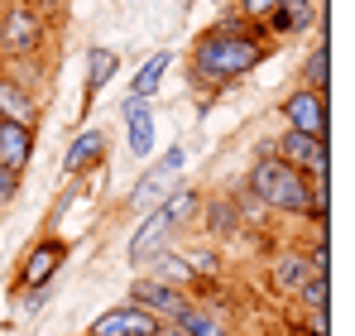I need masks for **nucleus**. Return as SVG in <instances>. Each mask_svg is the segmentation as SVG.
<instances>
[{
	"label": "nucleus",
	"mask_w": 355,
	"mask_h": 336,
	"mask_svg": "<svg viewBox=\"0 0 355 336\" xmlns=\"http://www.w3.org/2000/svg\"><path fill=\"white\" fill-rule=\"evenodd\" d=\"M317 24V0H279L269 15H264V34L269 39H293L302 29Z\"/></svg>",
	"instance_id": "14"
},
{
	"label": "nucleus",
	"mask_w": 355,
	"mask_h": 336,
	"mask_svg": "<svg viewBox=\"0 0 355 336\" xmlns=\"http://www.w3.org/2000/svg\"><path fill=\"white\" fill-rule=\"evenodd\" d=\"M154 336H182V327H178V322H159V332Z\"/></svg>",
	"instance_id": "30"
},
{
	"label": "nucleus",
	"mask_w": 355,
	"mask_h": 336,
	"mask_svg": "<svg viewBox=\"0 0 355 336\" xmlns=\"http://www.w3.org/2000/svg\"><path fill=\"white\" fill-rule=\"evenodd\" d=\"M187 288H173V283L154 279V274H144V279H135V288H130V303H139L144 312H154L159 322H173L178 312L187 308Z\"/></svg>",
	"instance_id": "7"
},
{
	"label": "nucleus",
	"mask_w": 355,
	"mask_h": 336,
	"mask_svg": "<svg viewBox=\"0 0 355 336\" xmlns=\"http://www.w3.org/2000/svg\"><path fill=\"white\" fill-rule=\"evenodd\" d=\"M154 332H159V317L144 312L139 303H120L111 312H101L92 327V336H154Z\"/></svg>",
	"instance_id": "13"
},
{
	"label": "nucleus",
	"mask_w": 355,
	"mask_h": 336,
	"mask_svg": "<svg viewBox=\"0 0 355 336\" xmlns=\"http://www.w3.org/2000/svg\"><path fill=\"white\" fill-rule=\"evenodd\" d=\"M274 5H279V0H236V10H240V15H250V19H264Z\"/></svg>",
	"instance_id": "29"
},
{
	"label": "nucleus",
	"mask_w": 355,
	"mask_h": 336,
	"mask_svg": "<svg viewBox=\"0 0 355 336\" xmlns=\"http://www.w3.org/2000/svg\"><path fill=\"white\" fill-rule=\"evenodd\" d=\"M44 308V288H19V303H15V317H24V312H39Z\"/></svg>",
	"instance_id": "27"
},
{
	"label": "nucleus",
	"mask_w": 355,
	"mask_h": 336,
	"mask_svg": "<svg viewBox=\"0 0 355 336\" xmlns=\"http://www.w3.org/2000/svg\"><path fill=\"white\" fill-rule=\"evenodd\" d=\"M182 164H187V149H182V144H173L164 159H154V168H149V173L139 178V187L130 192V207H135V212H154V207H159V202L178 187Z\"/></svg>",
	"instance_id": "5"
},
{
	"label": "nucleus",
	"mask_w": 355,
	"mask_h": 336,
	"mask_svg": "<svg viewBox=\"0 0 355 336\" xmlns=\"http://www.w3.org/2000/svg\"><path fill=\"white\" fill-rule=\"evenodd\" d=\"M269 58V34H264V19H250V15H231L211 29L197 34L192 53H187V72L202 92H221L240 82L245 72H254L259 62Z\"/></svg>",
	"instance_id": "1"
},
{
	"label": "nucleus",
	"mask_w": 355,
	"mask_h": 336,
	"mask_svg": "<svg viewBox=\"0 0 355 336\" xmlns=\"http://www.w3.org/2000/svg\"><path fill=\"white\" fill-rule=\"evenodd\" d=\"M231 202H236L240 230H245V226H250V230H254V226H259V230H264V221H269V207H264V202H259V197H254V192H250V187H245V192H236V197H231Z\"/></svg>",
	"instance_id": "23"
},
{
	"label": "nucleus",
	"mask_w": 355,
	"mask_h": 336,
	"mask_svg": "<svg viewBox=\"0 0 355 336\" xmlns=\"http://www.w3.org/2000/svg\"><path fill=\"white\" fill-rule=\"evenodd\" d=\"M168 62L173 53H154L139 72H135V82H130V96H154L159 92V82H164V72H168Z\"/></svg>",
	"instance_id": "21"
},
{
	"label": "nucleus",
	"mask_w": 355,
	"mask_h": 336,
	"mask_svg": "<svg viewBox=\"0 0 355 336\" xmlns=\"http://www.w3.org/2000/svg\"><path fill=\"white\" fill-rule=\"evenodd\" d=\"M106 154H111V135L101 125H87L72 144H67V159H62V173L67 178H87L96 168H106Z\"/></svg>",
	"instance_id": "8"
},
{
	"label": "nucleus",
	"mask_w": 355,
	"mask_h": 336,
	"mask_svg": "<svg viewBox=\"0 0 355 336\" xmlns=\"http://www.w3.org/2000/svg\"><path fill=\"white\" fill-rule=\"evenodd\" d=\"M29 159H34V130L29 125H15V120H0V168L24 173Z\"/></svg>",
	"instance_id": "16"
},
{
	"label": "nucleus",
	"mask_w": 355,
	"mask_h": 336,
	"mask_svg": "<svg viewBox=\"0 0 355 336\" xmlns=\"http://www.w3.org/2000/svg\"><path fill=\"white\" fill-rule=\"evenodd\" d=\"M284 120H288V130H302V135L327 140V96H322V92L297 87L293 96L284 101Z\"/></svg>",
	"instance_id": "11"
},
{
	"label": "nucleus",
	"mask_w": 355,
	"mask_h": 336,
	"mask_svg": "<svg viewBox=\"0 0 355 336\" xmlns=\"http://www.w3.org/2000/svg\"><path fill=\"white\" fill-rule=\"evenodd\" d=\"M197 202H202V197H197L192 187H173L154 212H144V226L130 235V250H125V255H130L135 264H144V260H154L159 250H168L178 226L197 221Z\"/></svg>",
	"instance_id": "2"
},
{
	"label": "nucleus",
	"mask_w": 355,
	"mask_h": 336,
	"mask_svg": "<svg viewBox=\"0 0 355 336\" xmlns=\"http://www.w3.org/2000/svg\"><path fill=\"white\" fill-rule=\"evenodd\" d=\"M15 197H19V173L0 168V207H5V202H15Z\"/></svg>",
	"instance_id": "28"
},
{
	"label": "nucleus",
	"mask_w": 355,
	"mask_h": 336,
	"mask_svg": "<svg viewBox=\"0 0 355 336\" xmlns=\"http://www.w3.org/2000/svg\"><path fill=\"white\" fill-rule=\"evenodd\" d=\"M116 67H120L116 49H92V53H87V106H92V96L116 77Z\"/></svg>",
	"instance_id": "20"
},
{
	"label": "nucleus",
	"mask_w": 355,
	"mask_h": 336,
	"mask_svg": "<svg viewBox=\"0 0 355 336\" xmlns=\"http://www.w3.org/2000/svg\"><path fill=\"white\" fill-rule=\"evenodd\" d=\"M0 120H15V125H39V101L34 92L19 82V77H0Z\"/></svg>",
	"instance_id": "15"
},
{
	"label": "nucleus",
	"mask_w": 355,
	"mask_h": 336,
	"mask_svg": "<svg viewBox=\"0 0 355 336\" xmlns=\"http://www.w3.org/2000/svg\"><path fill=\"white\" fill-rule=\"evenodd\" d=\"M154 279L173 283V288H187V293H197V288H202V279L192 274V264H187V255H182V250H159V255H154Z\"/></svg>",
	"instance_id": "18"
},
{
	"label": "nucleus",
	"mask_w": 355,
	"mask_h": 336,
	"mask_svg": "<svg viewBox=\"0 0 355 336\" xmlns=\"http://www.w3.org/2000/svg\"><path fill=\"white\" fill-rule=\"evenodd\" d=\"M173 322L182 327V336H236L231 312H226L216 298H207V303H192V298H187V308L178 312Z\"/></svg>",
	"instance_id": "10"
},
{
	"label": "nucleus",
	"mask_w": 355,
	"mask_h": 336,
	"mask_svg": "<svg viewBox=\"0 0 355 336\" xmlns=\"http://www.w3.org/2000/svg\"><path fill=\"white\" fill-rule=\"evenodd\" d=\"M269 212H284V217H307V192H312V183H307V173L293 164H284L279 154H264L259 164L250 168V183H245Z\"/></svg>",
	"instance_id": "3"
},
{
	"label": "nucleus",
	"mask_w": 355,
	"mask_h": 336,
	"mask_svg": "<svg viewBox=\"0 0 355 336\" xmlns=\"http://www.w3.org/2000/svg\"><path fill=\"white\" fill-rule=\"evenodd\" d=\"M293 298H297V308H331V279L327 274H312Z\"/></svg>",
	"instance_id": "24"
},
{
	"label": "nucleus",
	"mask_w": 355,
	"mask_h": 336,
	"mask_svg": "<svg viewBox=\"0 0 355 336\" xmlns=\"http://www.w3.org/2000/svg\"><path fill=\"white\" fill-rule=\"evenodd\" d=\"M62 260H67V240L44 235L39 245H29V255L19 264V288H49V279L62 269Z\"/></svg>",
	"instance_id": "9"
},
{
	"label": "nucleus",
	"mask_w": 355,
	"mask_h": 336,
	"mask_svg": "<svg viewBox=\"0 0 355 336\" xmlns=\"http://www.w3.org/2000/svg\"><path fill=\"white\" fill-rule=\"evenodd\" d=\"M327 82H331V67H327V44H317L312 53L302 58V87L327 96Z\"/></svg>",
	"instance_id": "22"
},
{
	"label": "nucleus",
	"mask_w": 355,
	"mask_h": 336,
	"mask_svg": "<svg viewBox=\"0 0 355 336\" xmlns=\"http://www.w3.org/2000/svg\"><path fill=\"white\" fill-rule=\"evenodd\" d=\"M307 317L297 322V336H331V327H327V308H302Z\"/></svg>",
	"instance_id": "26"
},
{
	"label": "nucleus",
	"mask_w": 355,
	"mask_h": 336,
	"mask_svg": "<svg viewBox=\"0 0 355 336\" xmlns=\"http://www.w3.org/2000/svg\"><path fill=\"white\" fill-rule=\"evenodd\" d=\"M187 255V264H192V274L207 283V279H221V255L216 250H207V245H192V250H182Z\"/></svg>",
	"instance_id": "25"
},
{
	"label": "nucleus",
	"mask_w": 355,
	"mask_h": 336,
	"mask_svg": "<svg viewBox=\"0 0 355 336\" xmlns=\"http://www.w3.org/2000/svg\"><path fill=\"white\" fill-rule=\"evenodd\" d=\"M34 5H44V10H58V5H67V0H34Z\"/></svg>",
	"instance_id": "31"
},
{
	"label": "nucleus",
	"mask_w": 355,
	"mask_h": 336,
	"mask_svg": "<svg viewBox=\"0 0 355 336\" xmlns=\"http://www.w3.org/2000/svg\"><path fill=\"white\" fill-rule=\"evenodd\" d=\"M49 39V24L39 15V5L29 0H15L0 10V53L5 58H34Z\"/></svg>",
	"instance_id": "4"
},
{
	"label": "nucleus",
	"mask_w": 355,
	"mask_h": 336,
	"mask_svg": "<svg viewBox=\"0 0 355 336\" xmlns=\"http://www.w3.org/2000/svg\"><path fill=\"white\" fill-rule=\"evenodd\" d=\"M274 154L284 159V164L302 168L312 183H331L327 173H331V159H327V140H317V135H302V130H284L279 140H274Z\"/></svg>",
	"instance_id": "6"
},
{
	"label": "nucleus",
	"mask_w": 355,
	"mask_h": 336,
	"mask_svg": "<svg viewBox=\"0 0 355 336\" xmlns=\"http://www.w3.org/2000/svg\"><path fill=\"white\" fill-rule=\"evenodd\" d=\"M312 274H317V264H312V255H307L302 245L279 250V255H274V264H269V283H274V293H279V298H293Z\"/></svg>",
	"instance_id": "12"
},
{
	"label": "nucleus",
	"mask_w": 355,
	"mask_h": 336,
	"mask_svg": "<svg viewBox=\"0 0 355 336\" xmlns=\"http://www.w3.org/2000/svg\"><path fill=\"white\" fill-rule=\"evenodd\" d=\"M197 217H202V226H207V235H216V240H226V235L240 230V217H236V202H231V197L197 202Z\"/></svg>",
	"instance_id": "19"
},
{
	"label": "nucleus",
	"mask_w": 355,
	"mask_h": 336,
	"mask_svg": "<svg viewBox=\"0 0 355 336\" xmlns=\"http://www.w3.org/2000/svg\"><path fill=\"white\" fill-rule=\"evenodd\" d=\"M125 120H130V154L135 159H149L154 149V111H149V96H125Z\"/></svg>",
	"instance_id": "17"
}]
</instances>
